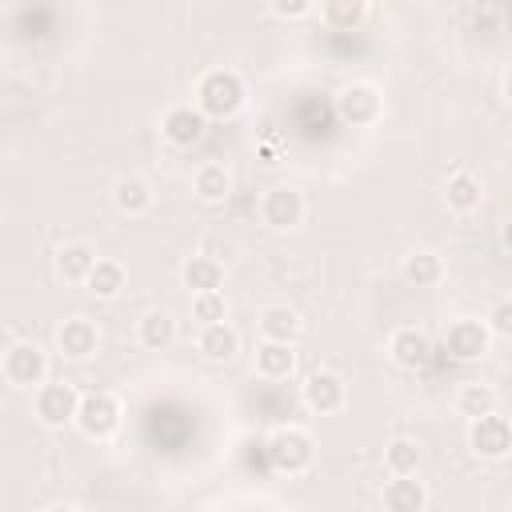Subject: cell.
Wrapping results in <instances>:
<instances>
[{
	"label": "cell",
	"instance_id": "obj_2",
	"mask_svg": "<svg viewBox=\"0 0 512 512\" xmlns=\"http://www.w3.org/2000/svg\"><path fill=\"white\" fill-rule=\"evenodd\" d=\"M268 460H272L276 472L300 476V472H308L312 460H316V440H312L304 428L284 424V428H276V432L268 436Z\"/></svg>",
	"mask_w": 512,
	"mask_h": 512
},
{
	"label": "cell",
	"instance_id": "obj_7",
	"mask_svg": "<svg viewBox=\"0 0 512 512\" xmlns=\"http://www.w3.org/2000/svg\"><path fill=\"white\" fill-rule=\"evenodd\" d=\"M120 400L112 392H84L80 396V412H76V428L88 436V440H108L116 428H120Z\"/></svg>",
	"mask_w": 512,
	"mask_h": 512
},
{
	"label": "cell",
	"instance_id": "obj_30",
	"mask_svg": "<svg viewBox=\"0 0 512 512\" xmlns=\"http://www.w3.org/2000/svg\"><path fill=\"white\" fill-rule=\"evenodd\" d=\"M488 328H492V336H500V340H512V300H496L492 308H488Z\"/></svg>",
	"mask_w": 512,
	"mask_h": 512
},
{
	"label": "cell",
	"instance_id": "obj_19",
	"mask_svg": "<svg viewBox=\"0 0 512 512\" xmlns=\"http://www.w3.org/2000/svg\"><path fill=\"white\" fill-rule=\"evenodd\" d=\"M256 328H260V340H288V344H296V336L304 332V320H300L296 308L272 304V308H264L256 316Z\"/></svg>",
	"mask_w": 512,
	"mask_h": 512
},
{
	"label": "cell",
	"instance_id": "obj_6",
	"mask_svg": "<svg viewBox=\"0 0 512 512\" xmlns=\"http://www.w3.org/2000/svg\"><path fill=\"white\" fill-rule=\"evenodd\" d=\"M488 348H492V328H488V320L460 316V320H452V324L444 328V352H448L452 360H460V364L480 360Z\"/></svg>",
	"mask_w": 512,
	"mask_h": 512
},
{
	"label": "cell",
	"instance_id": "obj_8",
	"mask_svg": "<svg viewBox=\"0 0 512 512\" xmlns=\"http://www.w3.org/2000/svg\"><path fill=\"white\" fill-rule=\"evenodd\" d=\"M380 112H384V96H380L376 84L356 80V84H344V88L336 92V116H340L344 124H352V128L376 124Z\"/></svg>",
	"mask_w": 512,
	"mask_h": 512
},
{
	"label": "cell",
	"instance_id": "obj_3",
	"mask_svg": "<svg viewBox=\"0 0 512 512\" xmlns=\"http://www.w3.org/2000/svg\"><path fill=\"white\" fill-rule=\"evenodd\" d=\"M0 372L12 388H40L48 380V352L36 344V340H12L4 348V360H0Z\"/></svg>",
	"mask_w": 512,
	"mask_h": 512
},
{
	"label": "cell",
	"instance_id": "obj_9",
	"mask_svg": "<svg viewBox=\"0 0 512 512\" xmlns=\"http://www.w3.org/2000/svg\"><path fill=\"white\" fill-rule=\"evenodd\" d=\"M304 212H308V204H304V196H300L292 184H276V188H268V192L260 196V220H264L272 232H292V228H300V224H304Z\"/></svg>",
	"mask_w": 512,
	"mask_h": 512
},
{
	"label": "cell",
	"instance_id": "obj_5",
	"mask_svg": "<svg viewBox=\"0 0 512 512\" xmlns=\"http://www.w3.org/2000/svg\"><path fill=\"white\" fill-rule=\"evenodd\" d=\"M468 448L480 460H504L512 452V420L500 416V408L468 420Z\"/></svg>",
	"mask_w": 512,
	"mask_h": 512
},
{
	"label": "cell",
	"instance_id": "obj_13",
	"mask_svg": "<svg viewBox=\"0 0 512 512\" xmlns=\"http://www.w3.org/2000/svg\"><path fill=\"white\" fill-rule=\"evenodd\" d=\"M96 348H100V328L88 316H68L56 328V352L64 360H88L96 356Z\"/></svg>",
	"mask_w": 512,
	"mask_h": 512
},
{
	"label": "cell",
	"instance_id": "obj_16",
	"mask_svg": "<svg viewBox=\"0 0 512 512\" xmlns=\"http://www.w3.org/2000/svg\"><path fill=\"white\" fill-rule=\"evenodd\" d=\"M180 280H184L188 292H216V288H224V260L208 256V252H196V256L184 260Z\"/></svg>",
	"mask_w": 512,
	"mask_h": 512
},
{
	"label": "cell",
	"instance_id": "obj_31",
	"mask_svg": "<svg viewBox=\"0 0 512 512\" xmlns=\"http://www.w3.org/2000/svg\"><path fill=\"white\" fill-rule=\"evenodd\" d=\"M312 4H316V0H268V8H272L280 20H300V16L312 12Z\"/></svg>",
	"mask_w": 512,
	"mask_h": 512
},
{
	"label": "cell",
	"instance_id": "obj_18",
	"mask_svg": "<svg viewBox=\"0 0 512 512\" xmlns=\"http://www.w3.org/2000/svg\"><path fill=\"white\" fill-rule=\"evenodd\" d=\"M112 204H116V212H124V216H144V212L156 204V192H152V184H148L144 176H120V180L112 184Z\"/></svg>",
	"mask_w": 512,
	"mask_h": 512
},
{
	"label": "cell",
	"instance_id": "obj_4",
	"mask_svg": "<svg viewBox=\"0 0 512 512\" xmlns=\"http://www.w3.org/2000/svg\"><path fill=\"white\" fill-rule=\"evenodd\" d=\"M80 396L68 380H44L32 396V408H36V420L44 428H64V424H76V412H80Z\"/></svg>",
	"mask_w": 512,
	"mask_h": 512
},
{
	"label": "cell",
	"instance_id": "obj_27",
	"mask_svg": "<svg viewBox=\"0 0 512 512\" xmlns=\"http://www.w3.org/2000/svg\"><path fill=\"white\" fill-rule=\"evenodd\" d=\"M320 16L336 32H352L368 16V0H320Z\"/></svg>",
	"mask_w": 512,
	"mask_h": 512
},
{
	"label": "cell",
	"instance_id": "obj_20",
	"mask_svg": "<svg viewBox=\"0 0 512 512\" xmlns=\"http://www.w3.org/2000/svg\"><path fill=\"white\" fill-rule=\"evenodd\" d=\"M256 372L264 380H288L296 372V348L288 340H260V348H256Z\"/></svg>",
	"mask_w": 512,
	"mask_h": 512
},
{
	"label": "cell",
	"instance_id": "obj_14",
	"mask_svg": "<svg viewBox=\"0 0 512 512\" xmlns=\"http://www.w3.org/2000/svg\"><path fill=\"white\" fill-rule=\"evenodd\" d=\"M380 504L388 512H424L432 504V496H428L424 480H416V472H412V476H392L380 492Z\"/></svg>",
	"mask_w": 512,
	"mask_h": 512
},
{
	"label": "cell",
	"instance_id": "obj_23",
	"mask_svg": "<svg viewBox=\"0 0 512 512\" xmlns=\"http://www.w3.org/2000/svg\"><path fill=\"white\" fill-rule=\"evenodd\" d=\"M400 276H404L412 288H436V284L444 280V260H440L432 248H416V252L404 256Z\"/></svg>",
	"mask_w": 512,
	"mask_h": 512
},
{
	"label": "cell",
	"instance_id": "obj_17",
	"mask_svg": "<svg viewBox=\"0 0 512 512\" xmlns=\"http://www.w3.org/2000/svg\"><path fill=\"white\" fill-rule=\"evenodd\" d=\"M196 348L204 352V360H212V364H228V360L240 352V332H236L228 320L204 324V328H200V340H196Z\"/></svg>",
	"mask_w": 512,
	"mask_h": 512
},
{
	"label": "cell",
	"instance_id": "obj_24",
	"mask_svg": "<svg viewBox=\"0 0 512 512\" xmlns=\"http://www.w3.org/2000/svg\"><path fill=\"white\" fill-rule=\"evenodd\" d=\"M124 284H128L124 264H120V260H108V256H100L96 268H92L88 280H84V288H88L96 300H116V296L124 292Z\"/></svg>",
	"mask_w": 512,
	"mask_h": 512
},
{
	"label": "cell",
	"instance_id": "obj_26",
	"mask_svg": "<svg viewBox=\"0 0 512 512\" xmlns=\"http://www.w3.org/2000/svg\"><path fill=\"white\" fill-rule=\"evenodd\" d=\"M492 408H500V396H496L492 384H484V380H464V384L456 388V412H460V416L476 420V416H484V412H492Z\"/></svg>",
	"mask_w": 512,
	"mask_h": 512
},
{
	"label": "cell",
	"instance_id": "obj_10",
	"mask_svg": "<svg viewBox=\"0 0 512 512\" xmlns=\"http://www.w3.org/2000/svg\"><path fill=\"white\" fill-rule=\"evenodd\" d=\"M300 396H304L308 412H316V416H332V412L344 408V400H348V384H344L340 372H332V368H316V372L304 376Z\"/></svg>",
	"mask_w": 512,
	"mask_h": 512
},
{
	"label": "cell",
	"instance_id": "obj_12",
	"mask_svg": "<svg viewBox=\"0 0 512 512\" xmlns=\"http://www.w3.org/2000/svg\"><path fill=\"white\" fill-rule=\"evenodd\" d=\"M388 356H392L396 368H404V372H420V368L432 360V340H428L424 328L404 324V328H396V332L388 336Z\"/></svg>",
	"mask_w": 512,
	"mask_h": 512
},
{
	"label": "cell",
	"instance_id": "obj_15",
	"mask_svg": "<svg viewBox=\"0 0 512 512\" xmlns=\"http://www.w3.org/2000/svg\"><path fill=\"white\" fill-rule=\"evenodd\" d=\"M444 204H448V212H456V216L476 212V208L484 204V184H480V176L468 172V168L452 172L448 184H444Z\"/></svg>",
	"mask_w": 512,
	"mask_h": 512
},
{
	"label": "cell",
	"instance_id": "obj_33",
	"mask_svg": "<svg viewBox=\"0 0 512 512\" xmlns=\"http://www.w3.org/2000/svg\"><path fill=\"white\" fill-rule=\"evenodd\" d=\"M500 244H504V252H512V220L500 228Z\"/></svg>",
	"mask_w": 512,
	"mask_h": 512
},
{
	"label": "cell",
	"instance_id": "obj_29",
	"mask_svg": "<svg viewBox=\"0 0 512 512\" xmlns=\"http://www.w3.org/2000/svg\"><path fill=\"white\" fill-rule=\"evenodd\" d=\"M192 316L200 324H216V320H228V300L224 292H192Z\"/></svg>",
	"mask_w": 512,
	"mask_h": 512
},
{
	"label": "cell",
	"instance_id": "obj_32",
	"mask_svg": "<svg viewBox=\"0 0 512 512\" xmlns=\"http://www.w3.org/2000/svg\"><path fill=\"white\" fill-rule=\"evenodd\" d=\"M500 96H504V104L512 108V68L504 72V84H500Z\"/></svg>",
	"mask_w": 512,
	"mask_h": 512
},
{
	"label": "cell",
	"instance_id": "obj_1",
	"mask_svg": "<svg viewBox=\"0 0 512 512\" xmlns=\"http://www.w3.org/2000/svg\"><path fill=\"white\" fill-rule=\"evenodd\" d=\"M244 100H248V88L232 68H208L196 80V108L208 120H232L244 108Z\"/></svg>",
	"mask_w": 512,
	"mask_h": 512
},
{
	"label": "cell",
	"instance_id": "obj_22",
	"mask_svg": "<svg viewBox=\"0 0 512 512\" xmlns=\"http://www.w3.org/2000/svg\"><path fill=\"white\" fill-rule=\"evenodd\" d=\"M96 248L92 244H84V240H72V244H64L60 252H56V272H60V280H68V284H84L88 280V272L96 268Z\"/></svg>",
	"mask_w": 512,
	"mask_h": 512
},
{
	"label": "cell",
	"instance_id": "obj_21",
	"mask_svg": "<svg viewBox=\"0 0 512 512\" xmlns=\"http://www.w3.org/2000/svg\"><path fill=\"white\" fill-rule=\"evenodd\" d=\"M192 192H196V200H204V204H224V200L232 196V176H228V168L216 164V160H204V164L192 172Z\"/></svg>",
	"mask_w": 512,
	"mask_h": 512
},
{
	"label": "cell",
	"instance_id": "obj_11",
	"mask_svg": "<svg viewBox=\"0 0 512 512\" xmlns=\"http://www.w3.org/2000/svg\"><path fill=\"white\" fill-rule=\"evenodd\" d=\"M160 132L172 148H192L204 140L208 132V116L196 108V104H172L164 116H160Z\"/></svg>",
	"mask_w": 512,
	"mask_h": 512
},
{
	"label": "cell",
	"instance_id": "obj_25",
	"mask_svg": "<svg viewBox=\"0 0 512 512\" xmlns=\"http://www.w3.org/2000/svg\"><path fill=\"white\" fill-rule=\"evenodd\" d=\"M136 340L148 352H164V348L176 344V320L168 312H144L140 324H136Z\"/></svg>",
	"mask_w": 512,
	"mask_h": 512
},
{
	"label": "cell",
	"instance_id": "obj_28",
	"mask_svg": "<svg viewBox=\"0 0 512 512\" xmlns=\"http://www.w3.org/2000/svg\"><path fill=\"white\" fill-rule=\"evenodd\" d=\"M420 460H424V452H420V444L408 440V436H396V440H388V448H384V468H388L392 476H412V472H420Z\"/></svg>",
	"mask_w": 512,
	"mask_h": 512
}]
</instances>
